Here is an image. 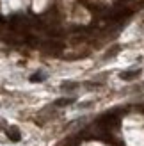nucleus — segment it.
Segmentation results:
<instances>
[{
	"label": "nucleus",
	"instance_id": "obj_3",
	"mask_svg": "<svg viewBox=\"0 0 144 146\" xmlns=\"http://www.w3.org/2000/svg\"><path fill=\"white\" fill-rule=\"evenodd\" d=\"M7 137H9L11 141L18 143V141L21 139V134H20V130H18L16 127H11V128H7Z\"/></svg>",
	"mask_w": 144,
	"mask_h": 146
},
{
	"label": "nucleus",
	"instance_id": "obj_5",
	"mask_svg": "<svg viewBox=\"0 0 144 146\" xmlns=\"http://www.w3.org/2000/svg\"><path fill=\"white\" fill-rule=\"evenodd\" d=\"M75 87H78V84H77V82H64V84L61 86V89L68 91V89H75Z\"/></svg>",
	"mask_w": 144,
	"mask_h": 146
},
{
	"label": "nucleus",
	"instance_id": "obj_6",
	"mask_svg": "<svg viewBox=\"0 0 144 146\" xmlns=\"http://www.w3.org/2000/svg\"><path fill=\"white\" fill-rule=\"evenodd\" d=\"M43 80H45V77H43L41 73H34L30 77V82H43Z\"/></svg>",
	"mask_w": 144,
	"mask_h": 146
},
{
	"label": "nucleus",
	"instance_id": "obj_7",
	"mask_svg": "<svg viewBox=\"0 0 144 146\" xmlns=\"http://www.w3.org/2000/svg\"><path fill=\"white\" fill-rule=\"evenodd\" d=\"M118 52H119V46H114V48H112V50H110V54H107V55H105V57H112V55H116V54H118Z\"/></svg>",
	"mask_w": 144,
	"mask_h": 146
},
{
	"label": "nucleus",
	"instance_id": "obj_2",
	"mask_svg": "<svg viewBox=\"0 0 144 146\" xmlns=\"http://www.w3.org/2000/svg\"><path fill=\"white\" fill-rule=\"evenodd\" d=\"M141 75V70H130V71H121L119 78L121 80H133Z\"/></svg>",
	"mask_w": 144,
	"mask_h": 146
},
{
	"label": "nucleus",
	"instance_id": "obj_4",
	"mask_svg": "<svg viewBox=\"0 0 144 146\" xmlns=\"http://www.w3.org/2000/svg\"><path fill=\"white\" fill-rule=\"evenodd\" d=\"M75 102V98H59L55 100V107H66V105H71Z\"/></svg>",
	"mask_w": 144,
	"mask_h": 146
},
{
	"label": "nucleus",
	"instance_id": "obj_1",
	"mask_svg": "<svg viewBox=\"0 0 144 146\" xmlns=\"http://www.w3.org/2000/svg\"><path fill=\"white\" fill-rule=\"evenodd\" d=\"M98 125L105 128V130H109V128H114V127H118L119 125V118H118V114L116 112H110V114H105L100 118L98 121Z\"/></svg>",
	"mask_w": 144,
	"mask_h": 146
}]
</instances>
